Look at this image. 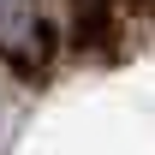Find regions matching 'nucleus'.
<instances>
[{
	"label": "nucleus",
	"mask_w": 155,
	"mask_h": 155,
	"mask_svg": "<svg viewBox=\"0 0 155 155\" xmlns=\"http://www.w3.org/2000/svg\"><path fill=\"white\" fill-rule=\"evenodd\" d=\"M0 48H6L12 78H24V84L48 78V60H54V12H48V0H0Z\"/></svg>",
	"instance_id": "obj_1"
}]
</instances>
